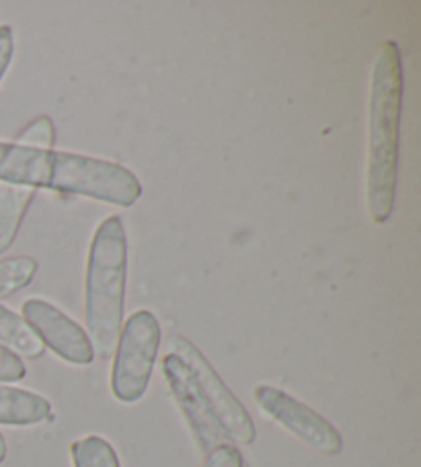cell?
<instances>
[{"mask_svg":"<svg viewBox=\"0 0 421 467\" xmlns=\"http://www.w3.org/2000/svg\"><path fill=\"white\" fill-rule=\"evenodd\" d=\"M0 183L83 196L119 208L134 206L142 183L128 167L67 150H37L0 140Z\"/></svg>","mask_w":421,"mask_h":467,"instance_id":"1","label":"cell"},{"mask_svg":"<svg viewBox=\"0 0 421 467\" xmlns=\"http://www.w3.org/2000/svg\"><path fill=\"white\" fill-rule=\"evenodd\" d=\"M403 88L401 47L388 39L380 44L376 52L368 98L366 202L376 224H385L395 211Z\"/></svg>","mask_w":421,"mask_h":467,"instance_id":"2","label":"cell"},{"mask_svg":"<svg viewBox=\"0 0 421 467\" xmlns=\"http://www.w3.org/2000/svg\"><path fill=\"white\" fill-rule=\"evenodd\" d=\"M128 285V233L119 216H108L95 229L85 274V319L95 357L116 350Z\"/></svg>","mask_w":421,"mask_h":467,"instance_id":"3","label":"cell"},{"mask_svg":"<svg viewBox=\"0 0 421 467\" xmlns=\"http://www.w3.org/2000/svg\"><path fill=\"white\" fill-rule=\"evenodd\" d=\"M160 324L155 313L134 311L119 329L113 350L111 393L121 404H136L147 396L160 348Z\"/></svg>","mask_w":421,"mask_h":467,"instance_id":"4","label":"cell"},{"mask_svg":"<svg viewBox=\"0 0 421 467\" xmlns=\"http://www.w3.org/2000/svg\"><path fill=\"white\" fill-rule=\"evenodd\" d=\"M167 354H175L190 367L210 410L216 416L218 424L222 426L226 439L237 442V445H253L257 437L253 418L229 389V385L222 381V377L216 373V368L210 365L204 354L188 337L177 334L167 337Z\"/></svg>","mask_w":421,"mask_h":467,"instance_id":"5","label":"cell"},{"mask_svg":"<svg viewBox=\"0 0 421 467\" xmlns=\"http://www.w3.org/2000/svg\"><path fill=\"white\" fill-rule=\"evenodd\" d=\"M253 398L262 412L323 455H339L344 439L327 418L273 385H257Z\"/></svg>","mask_w":421,"mask_h":467,"instance_id":"6","label":"cell"},{"mask_svg":"<svg viewBox=\"0 0 421 467\" xmlns=\"http://www.w3.org/2000/svg\"><path fill=\"white\" fill-rule=\"evenodd\" d=\"M21 313L26 324L56 357L77 367H87L95 360L93 344L85 329L50 301L34 296L23 303Z\"/></svg>","mask_w":421,"mask_h":467,"instance_id":"7","label":"cell"},{"mask_svg":"<svg viewBox=\"0 0 421 467\" xmlns=\"http://www.w3.org/2000/svg\"><path fill=\"white\" fill-rule=\"evenodd\" d=\"M163 375L175 401L181 408L185 420L190 424L193 437L198 441L201 453L206 455L212 449L226 445L229 439H226L222 426L218 424L216 416L210 410L204 393H201L190 367L180 357H175V354H165Z\"/></svg>","mask_w":421,"mask_h":467,"instance_id":"8","label":"cell"},{"mask_svg":"<svg viewBox=\"0 0 421 467\" xmlns=\"http://www.w3.org/2000/svg\"><path fill=\"white\" fill-rule=\"evenodd\" d=\"M52 420V404L39 393L0 383V424L36 426Z\"/></svg>","mask_w":421,"mask_h":467,"instance_id":"9","label":"cell"},{"mask_svg":"<svg viewBox=\"0 0 421 467\" xmlns=\"http://www.w3.org/2000/svg\"><path fill=\"white\" fill-rule=\"evenodd\" d=\"M36 190L23 185L0 183V255L6 254L17 239L21 223L26 219L29 204L34 202Z\"/></svg>","mask_w":421,"mask_h":467,"instance_id":"10","label":"cell"},{"mask_svg":"<svg viewBox=\"0 0 421 467\" xmlns=\"http://www.w3.org/2000/svg\"><path fill=\"white\" fill-rule=\"evenodd\" d=\"M0 346L17 354L19 358L23 357L29 360L44 357L46 352V346L26 324V319L5 305H0Z\"/></svg>","mask_w":421,"mask_h":467,"instance_id":"11","label":"cell"},{"mask_svg":"<svg viewBox=\"0 0 421 467\" xmlns=\"http://www.w3.org/2000/svg\"><path fill=\"white\" fill-rule=\"evenodd\" d=\"M72 467H121L116 449L99 434L77 439L70 445Z\"/></svg>","mask_w":421,"mask_h":467,"instance_id":"12","label":"cell"},{"mask_svg":"<svg viewBox=\"0 0 421 467\" xmlns=\"http://www.w3.org/2000/svg\"><path fill=\"white\" fill-rule=\"evenodd\" d=\"M37 274V262L29 255L0 260V299H6L31 285Z\"/></svg>","mask_w":421,"mask_h":467,"instance_id":"13","label":"cell"},{"mask_svg":"<svg viewBox=\"0 0 421 467\" xmlns=\"http://www.w3.org/2000/svg\"><path fill=\"white\" fill-rule=\"evenodd\" d=\"M15 144L27 149L37 150H52L56 144V128L54 122L47 116H39L23 128V130L15 136Z\"/></svg>","mask_w":421,"mask_h":467,"instance_id":"14","label":"cell"},{"mask_svg":"<svg viewBox=\"0 0 421 467\" xmlns=\"http://www.w3.org/2000/svg\"><path fill=\"white\" fill-rule=\"evenodd\" d=\"M27 368L17 354L0 346V383H17L26 379Z\"/></svg>","mask_w":421,"mask_h":467,"instance_id":"15","label":"cell"},{"mask_svg":"<svg viewBox=\"0 0 421 467\" xmlns=\"http://www.w3.org/2000/svg\"><path fill=\"white\" fill-rule=\"evenodd\" d=\"M245 465V459H242L241 451L231 445V442H226V445H221L206 453L204 463L201 467H242Z\"/></svg>","mask_w":421,"mask_h":467,"instance_id":"16","label":"cell"},{"mask_svg":"<svg viewBox=\"0 0 421 467\" xmlns=\"http://www.w3.org/2000/svg\"><path fill=\"white\" fill-rule=\"evenodd\" d=\"M15 54V36L11 26H0V83L9 70Z\"/></svg>","mask_w":421,"mask_h":467,"instance_id":"17","label":"cell"},{"mask_svg":"<svg viewBox=\"0 0 421 467\" xmlns=\"http://www.w3.org/2000/svg\"><path fill=\"white\" fill-rule=\"evenodd\" d=\"M6 459V441L3 437V432H0V463H3Z\"/></svg>","mask_w":421,"mask_h":467,"instance_id":"18","label":"cell"},{"mask_svg":"<svg viewBox=\"0 0 421 467\" xmlns=\"http://www.w3.org/2000/svg\"><path fill=\"white\" fill-rule=\"evenodd\" d=\"M242 467H249V465H247V463H245V465H242Z\"/></svg>","mask_w":421,"mask_h":467,"instance_id":"19","label":"cell"}]
</instances>
